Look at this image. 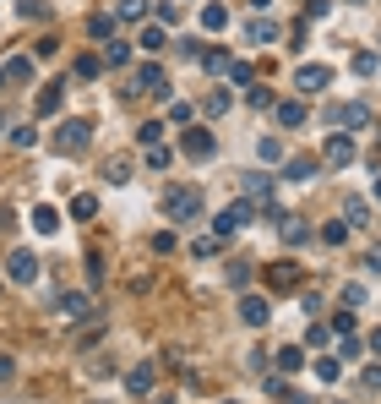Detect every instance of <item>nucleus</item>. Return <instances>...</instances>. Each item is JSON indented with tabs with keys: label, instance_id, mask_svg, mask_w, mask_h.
<instances>
[{
	"label": "nucleus",
	"instance_id": "1",
	"mask_svg": "<svg viewBox=\"0 0 381 404\" xmlns=\"http://www.w3.org/2000/svg\"><path fill=\"white\" fill-rule=\"evenodd\" d=\"M163 213H169L174 224H191V219L202 213V191H196V186H174V191L163 197Z\"/></svg>",
	"mask_w": 381,
	"mask_h": 404
},
{
	"label": "nucleus",
	"instance_id": "2",
	"mask_svg": "<svg viewBox=\"0 0 381 404\" xmlns=\"http://www.w3.org/2000/svg\"><path fill=\"white\" fill-rule=\"evenodd\" d=\"M245 224H251V202H245V197H240V202H229L224 213H218V219H213V235H218V241H224V235H234V230H245Z\"/></svg>",
	"mask_w": 381,
	"mask_h": 404
},
{
	"label": "nucleus",
	"instance_id": "3",
	"mask_svg": "<svg viewBox=\"0 0 381 404\" xmlns=\"http://www.w3.org/2000/svg\"><path fill=\"white\" fill-rule=\"evenodd\" d=\"M87 142H93V126H87V120H66V126L55 131V148H60V153H82Z\"/></svg>",
	"mask_w": 381,
	"mask_h": 404
},
{
	"label": "nucleus",
	"instance_id": "4",
	"mask_svg": "<svg viewBox=\"0 0 381 404\" xmlns=\"http://www.w3.org/2000/svg\"><path fill=\"white\" fill-rule=\"evenodd\" d=\"M5 279H11V284H33V279H38V257H33V251H11V257H5Z\"/></svg>",
	"mask_w": 381,
	"mask_h": 404
},
{
	"label": "nucleus",
	"instance_id": "5",
	"mask_svg": "<svg viewBox=\"0 0 381 404\" xmlns=\"http://www.w3.org/2000/svg\"><path fill=\"white\" fill-rule=\"evenodd\" d=\"M295 87H300V93H321V87H332V72H327V66H300V72H295Z\"/></svg>",
	"mask_w": 381,
	"mask_h": 404
},
{
	"label": "nucleus",
	"instance_id": "6",
	"mask_svg": "<svg viewBox=\"0 0 381 404\" xmlns=\"http://www.w3.org/2000/svg\"><path fill=\"white\" fill-rule=\"evenodd\" d=\"M240 191H245V202H262V197L273 191V175H262V169H251V175H240Z\"/></svg>",
	"mask_w": 381,
	"mask_h": 404
},
{
	"label": "nucleus",
	"instance_id": "7",
	"mask_svg": "<svg viewBox=\"0 0 381 404\" xmlns=\"http://www.w3.org/2000/svg\"><path fill=\"white\" fill-rule=\"evenodd\" d=\"M137 93H158V98H163V93H169V77H163V72L148 61V66L137 72Z\"/></svg>",
	"mask_w": 381,
	"mask_h": 404
},
{
	"label": "nucleus",
	"instance_id": "8",
	"mask_svg": "<svg viewBox=\"0 0 381 404\" xmlns=\"http://www.w3.org/2000/svg\"><path fill=\"white\" fill-rule=\"evenodd\" d=\"M55 312H60V317H87V312H93V306H87V295H82V290H66V295H60V301H55Z\"/></svg>",
	"mask_w": 381,
	"mask_h": 404
},
{
	"label": "nucleus",
	"instance_id": "9",
	"mask_svg": "<svg viewBox=\"0 0 381 404\" xmlns=\"http://www.w3.org/2000/svg\"><path fill=\"white\" fill-rule=\"evenodd\" d=\"M240 317H245L251 328H262L273 312H267V301H262V295H240Z\"/></svg>",
	"mask_w": 381,
	"mask_h": 404
},
{
	"label": "nucleus",
	"instance_id": "10",
	"mask_svg": "<svg viewBox=\"0 0 381 404\" xmlns=\"http://www.w3.org/2000/svg\"><path fill=\"white\" fill-rule=\"evenodd\" d=\"M327 159L349 164V159H354V137H349V131H332V137H327Z\"/></svg>",
	"mask_w": 381,
	"mask_h": 404
},
{
	"label": "nucleus",
	"instance_id": "11",
	"mask_svg": "<svg viewBox=\"0 0 381 404\" xmlns=\"http://www.w3.org/2000/svg\"><path fill=\"white\" fill-rule=\"evenodd\" d=\"M60 98H66V82H44V93H38V104H33V109H38V115H55V109H60Z\"/></svg>",
	"mask_w": 381,
	"mask_h": 404
},
{
	"label": "nucleus",
	"instance_id": "12",
	"mask_svg": "<svg viewBox=\"0 0 381 404\" xmlns=\"http://www.w3.org/2000/svg\"><path fill=\"white\" fill-rule=\"evenodd\" d=\"M185 159H213V137L207 131H185Z\"/></svg>",
	"mask_w": 381,
	"mask_h": 404
},
{
	"label": "nucleus",
	"instance_id": "13",
	"mask_svg": "<svg viewBox=\"0 0 381 404\" xmlns=\"http://www.w3.org/2000/svg\"><path fill=\"white\" fill-rule=\"evenodd\" d=\"M202 28H207V33H218V28H229V6H218V0H207V6H202Z\"/></svg>",
	"mask_w": 381,
	"mask_h": 404
},
{
	"label": "nucleus",
	"instance_id": "14",
	"mask_svg": "<svg viewBox=\"0 0 381 404\" xmlns=\"http://www.w3.org/2000/svg\"><path fill=\"white\" fill-rule=\"evenodd\" d=\"M126 388L148 399V394H152V366H131V372H126Z\"/></svg>",
	"mask_w": 381,
	"mask_h": 404
},
{
	"label": "nucleus",
	"instance_id": "15",
	"mask_svg": "<svg viewBox=\"0 0 381 404\" xmlns=\"http://www.w3.org/2000/svg\"><path fill=\"white\" fill-rule=\"evenodd\" d=\"M251 44H278V22L273 17H256L251 22Z\"/></svg>",
	"mask_w": 381,
	"mask_h": 404
},
{
	"label": "nucleus",
	"instance_id": "16",
	"mask_svg": "<svg viewBox=\"0 0 381 404\" xmlns=\"http://www.w3.org/2000/svg\"><path fill=\"white\" fill-rule=\"evenodd\" d=\"M278 126H305V104L300 98H284V104H278Z\"/></svg>",
	"mask_w": 381,
	"mask_h": 404
},
{
	"label": "nucleus",
	"instance_id": "17",
	"mask_svg": "<svg viewBox=\"0 0 381 404\" xmlns=\"http://www.w3.org/2000/svg\"><path fill=\"white\" fill-rule=\"evenodd\" d=\"M137 44H142L148 55H158V50H163V22H148V28L137 33Z\"/></svg>",
	"mask_w": 381,
	"mask_h": 404
},
{
	"label": "nucleus",
	"instance_id": "18",
	"mask_svg": "<svg viewBox=\"0 0 381 404\" xmlns=\"http://www.w3.org/2000/svg\"><path fill=\"white\" fill-rule=\"evenodd\" d=\"M33 230H38V235H55V230H60V213H55V208H33Z\"/></svg>",
	"mask_w": 381,
	"mask_h": 404
},
{
	"label": "nucleus",
	"instance_id": "19",
	"mask_svg": "<svg viewBox=\"0 0 381 404\" xmlns=\"http://www.w3.org/2000/svg\"><path fill=\"white\" fill-rule=\"evenodd\" d=\"M163 131H169L163 120H148V126L137 131V142H142V148H158V142H163Z\"/></svg>",
	"mask_w": 381,
	"mask_h": 404
},
{
	"label": "nucleus",
	"instance_id": "20",
	"mask_svg": "<svg viewBox=\"0 0 381 404\" xmlns=\"http://www.w3.org/2000/svg\"><path fill=\"white\" fill-rule=\"evenodd\" d=\"M93 213H98V197H87V191L71 197V219H93Z\"/></svg>",
	"mask_w": 381,
	"mask_h": 404
},
{
	"label": "nucleus",
	"instance_id": "21",
	"mask_svg": "<svg viewBox=\"0 0 381 404\" xmlns=\"http://www.w3.org/2000/svg\"><path fill=\"white\" fill-rule=\"evenodd\" d=\"M5 77H11V82H27V77H33V61H27V55H16V61L5 66Z\"/></svg>",
	"mask_w": 381,
	"mask_h": 404
},
{
	"label": "nucleus",
	"instance_id": "22",
	"mask_svg": "<svg viewBox=\"0 0 381 404\" xmlns=\"http://www.w3.org/2000/svg\"><path fill=\"white\" fill-rule=\"evenodd\" d=\"M343 126H371V109H365V104H349V109H343Z\"/></svg>",
	"mask_w": 381,
	"mask_h": 404
},
{
	"label": "nucleus",
	"instance_id": "23",
	"mask_svg": "<svg viewBox=\"0 0 381 404\" xmlns=\"http://www.w3.org/2000/svg\"><path fill=\"white\" fill-rule=\"evenodd\" d=\"M256 153L273 164V159H284V142H278V137H262V142H256Z\"/></svg>",
	"mask_w": 381,
	"mask_h": 404
},
{
	"label": "nucleus",
	"instance_id": "24",
	"mask_svg": "<svg viewBox=\"0 0 381 404\" xmlns=\"http://www.w3.org/2000/svg\"><path fill=\"white\" fill-rule=\"evenodd\" d=\"M278 366H284V372H300V366H305V350H278Z\"/></svg>",
	"mask_w": 381,
	"mask_h": 404
},
{
	"label": "nucleus",
	"instance_id": "25",
	"mask_svg": "<svg viewBox=\"0 0 381 404\" xmlns=\"http://www.w3.org/2000/svg\"><path fill=\"white\" fill-rule=\"evenodd\" d=\"M229 66H234V61H229L224 50H207V72H218V77H229Z\"/></svg>",
	"mask_w": 381,
	"mask_h": 404
},
{
	"label": "nucleus",
	"instance_id": "26",
	"mask_svg": "<svg viewBox=\"0 0 381 404\" xmlns=\"http://www.w3.org/2000/svg\"><path fill=\"white\" fill-rule=\"evenodd\" d=\"M229 82H240V87H251V82H256V72H251L245 61H234V66H229Z\"/></svg>",
	"mask_w": 381,
	"mask_h": 404
},
{
	"label": "nucleus",
	"instance_id": "27",
	"mask_svg": "<svg viewBox=\"0 0 381 404\" xmlns=\"http://www.w3.org/2000/svg\"><path fill=\"white\" fill-rule=\"evenodd\" d=\"M284 241H289V246L305 241V224H300V219H289V213H284Z\"/></svg>",
	"mask_w": 381,
	"mask_h": 404
},
{
	"label": "nucleus",
	"instance_id": "28",
	"mask_svg": "<svg viewBox=\"0 0 381 404\" xmlns=\"http://www.w3.org/2000/svg\"><path fill=\"white\" fill-rule=\"evenodd\" d=\"M316 175V159H295L289 164V180H310Z\"/></svg>",
	"mask_w": 381,
	"mask_h": 404
},
{
	"label": "nucleus",
	"instance_id": "29",
	"mask_svg": "<svg viewBox=\"0 0 381 404\" xmlns=\"http://www.w3.org/2000/svg\"><path fill=\"white\" fill-rule=\"evenodd\" d=\"M104 61H109V66H126V61H131V44H109Z\"/></svg>",
	"mask_w": 381,
	"mask_h": 404
},
{
	"label": "nucleus",
	"instance_id": "30",
	"mask_svg": "<svg viewBox=\"0 0 381 404\" xmlns=\"http://www.w3.org/2000/svg\"><path fill=\"white\" fill-rule=\"evenodd\" d=\"M109 180H115V186H126V180H131V159H115V164H109Z\"/></svg>",
	"mask_w": 381,
	"mask_h": 404
},
{
	"label": "nucleus",
	"instance_id": "31",
	"mask_svg": "<svg viewBox=\"0 0 381 404\" xmlns=\"http://www.w3.org/2000/svg\"><path fill=\"white\" fill-rule=\"evenodd\" d=\"M16 11H22V17H33V22H38V17H49V6H44V0H22Z\"/></svg>",
	"mask_w": 381,
	"mask_h": 404
},
{
	"label": "nucleus",
	"instance_id": "32",
	"mask_svg": "<svg viewBox=\"0 0 381 404\" xmlns=\"http://www.w3.org/2000/svg\"><path fill=\"white\" fill-rule=\"evenodd\" d=\"M109 28H115V17H93V22H87V33H93V39H109Z\"/></svg>",
	"mask_w": 381,
	"mask_h": 404
},
{
	"label": "nucleus",
	"instance_id": "33",
	"mask_svg": "<svg viewBox=\"0 0 381 404\" xmlns=\"http://www.w3.org/2000/svg\"><path fill=\"white\" fill-rule=\"evenodd\" d=\"M11 142H16V148H33V142H38V131H33V126H16V131H11Z\"/></svg>",
	"mask_w": 381,
	"mask_h": 404
},
{
	"label": "nucleus",
	"instance_id": "34",
	"mask_svg": "<svg viewBox=\"0 0 381 404\" xmlns=\"http://www.w3.org/2000/svg\"><path fill=\"white\" fill-rule=\"evenodd\" d=\"M316 377H321V383H332V377H338V361H332V355H321V361H316Z\"/></svg>",
	"mask_w": 381,
	"mask_h": 404
},
{
	"label": "nucleus",
	"instance_id": "35",
	"mask_svg": "<svg viewBox=\"0 0 381 404\" xmlns=\"http://www.w3.org/2000/svg\"><path fill=\"white\" fill-rule=\"evenodd\" d=\"M343 235H349V224H327V230H321V241H327V246H343Z\"/></svg>",
	"mask_w": 381,
	"mask_h": 404
},
{
	"label": "nucleus",
	"instance_id": "36",
	"mask_svg": "<svg viewBox=\"0 0 381 404\" xmlns=\"http://www.w3.org/2000/svg\"><path fill=\"white\" fill-rule=\"evenodd\" d=\"M148 164H152V169H163V164H169V148H163V142H158V148H148Z\"/></svg>",
	"mask_w": 381,
	"mask_h": 404
},
{
	"label": "nucleus",
	"instance_id": "37",
	"mask_svg": "<svg viewBox=\"0 0 381 404\" xmlns=\"http://www.w3.org/2000/svg\"><path fill=\"white\" fill-rule=\"evenodd\" d=\"M365 388H371V394H381V366H365Z\"/></svg>",
	"mask_w": 381,
	"mask_h": 404
},
{
	"label": "nucleus",
	"instance_id": "38",
	"mask_svg": "<svg viewBox=\"0 0 381 404\" xmlns=\"http://www.w3.org/2000/svg\"><path fill=\"white\" fill-rule=\"evenodd\" d=\"M11 372H16V361H11V355H0V383H5Z\"/></svg>",
	"mask_w": 381,
	"mask_h": 404
},
{
	"label": "nucleus",
	"instance_id": "39",
	"mask_svg": "<svg viewBox=\"0 0 381 404\" xmlns=\"http://www.w3.org/2000/svg\"><path fill=\"white\" fill-rule=\"evenodd\" d=\"M371 350H376V355H381V328H376V333H371Z\"/></svg>",
	"mask_w": 381,
	"mask_h": 404
},
{
	"label": "nucleus",
	"instance_id": "40",
	"mask_svg": "<svg viewBox=\"0 0 381 404\" xmlns=\"http://www.w3.org/2000/svg\"><path fill=\"white\" fill-rule=\"evenodd\" d=\"M376 202H381V180H376Z\"/></svg>",
	"mask_w": 381,
	"mask_h": 404
},
{
	"label": "nucleus",
	"instance_id": "41",
	"mask_svg": "<svg viewBox=\"0 0 381 404\" xmlns=\"http://www.w3.org/2000/svg\"><path fill=\"white\" fill-rule=\"evenodd\" d=\"M0 82H5V72H0Z\"/></svg>",
	"mask_w": 381,
	"mask_h": 404
}]
</instances>
